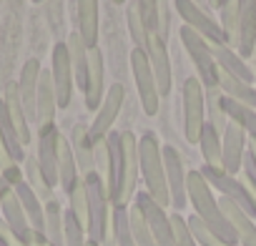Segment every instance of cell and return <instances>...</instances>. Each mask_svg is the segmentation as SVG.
Listing matches in <instances>:
<instances>
[{
    "label": "cell",
    "mask_w": 256,
    "mask_h": 246,
    "mask_svg": "<svg viewBox=\"0 0 256 246\" xmlns=\"http://www.w3.org/2000/svg\"><path fill=\"white\" fill-rule=\"evenodd\" d=\"M138 141L131 131H110L106 136V188L113 206H128L136 196Z\"/></svg>",
    "instance_id": "cell-1"
},
{
    "label": "cell",
    "mask_w": 256,
    "mask_h": 246,
    "mask_svg": "<svg viewBox=\"0 0 256 246\" xmlns=\"http://www.w3.org/2000/svg\"><path fill=\"white\" fill-rule=\"evenodd\" d=\"M186 194H188V201L194 206V214L206 224V228L211 234H216L226 246H238L236 231L231 228L226 214L221 211V206H218V201L214 196V188L206 184V178L201 176L198 168L186 174Z\"/></svg>",
    "instance_id": "cell-2"
},
{
    "label": "cell",
    "mask_w": 256,
    "mask_h": 246,
    "mask_svg": "<svg viewBox=\"0 0 256 246\" xmlns=\"http://www.w3.org/2000/svg\"><path fill=\"white\" fill-rule=\"evenodd\" d=\"M138 168L146 184V194L161 206H171L168 184H166V168H164V148L156 138V134L146 131L138 138Z\"/></svg>",
    "instance_id": "cell-3"
},
{
    "label": "cell",
    "mask_w": 256,
    "mask_h": 246,
    "mask_svg": "<svg viewBox=\"0 0 256 246\" xmlns=\"http://www.w3.org/2000/svg\"><path fill=\"white\" fill-rule=\"evenodd\" d=\"M83 186L88 196L86 234H88V241H96L100 246L110 236V198H108L106 178L100 176V171H90L83 176Z\"/></svg>",
    "instance_id": "cell-4"
},
{
    "label": "cell",
    "mask_w": 256,
    "mask_h": 246,
    "mask_svg": "<svg viewBox=\"0 0 256 246\" xmlns=\"http://www.w3.org/2000/svg\"><path fill=\"white\" fill-rule=\"evenodd\" d=\"M178 38L191 58V63L196 66V78L201 80L204 90H214L218 88V66L214 60V53H211V46L188 26H181L178 30Z\"/></svg>",
    "instance_id": "cell-5"
},
{
    "label": "cell",
    "mask_w": 256,
    "mask_h": 246,
    "mask_svg": "<svg viewBox=\"0 0 256 246\" xmlns=\"http://www.w3.org/2000/svg\"><path fill=\"white\" fill-rule=\"evenodd\" d=\"M198 171L211 188L221 191L224 198H231L241 211H246L251 218H256V196L251 194V188L246 184H241L236 176H228L224 168H214V166H206V164Z\"/></svg>",
    "instance_id": "cell-6"
},
{
    "label": "cell",
    "mask_w": 256,
    "mask_h": 246,
    "mask_svg": "<svg viewBox=\"0 0 256 246\" xmlns=\"http://www.w3.org/2000/svg\"><path fill=\"white\" fill-rule=\"evenodd\" d=\"M184 136L188 144H198L206 123V90L196 76L184 80Z\"/></svg>",
    "instance_id": "cell-7"
},
{
    "label": "cell",
    "mask_w": 256,
    "mask_h": 246,
    "mask_svg": "<svg viewBox=\"0 0 256 246\" xmlns=\"http://www.w3.org/2000/svg\"><path fill=\"white\" fill-rule=\"evenodd\" d=\"M131 70H134V83H136V90H138L144 113L146 116H156L158 113V106H161V96H158L156 78H154V70H151V63H148L146 50H141V48H134L131 50Z\"/></svg>",
    "instance_id": "cell-8"
},
{
    "label": "cell",
    "mask_w": 256,
    "mask_h": 246,
    "mask_svg": "<svg viewBox=\"0 0 256 246\" xmlns=\"http://www.w3.org/2000/svg\"><path fill=\"white\" fill-rule=\"evenodd\" d=\"M176 13L181 16L184 26L194 28L208 46H226L221 26H216V20L196 3V0H176Z\"/></svg>",
    "instance_id": "cell-9"
},
{
    "label": "cell",
    "mask_w": 256,
    "mask_h": 246,
    "mask_svg": "<svg viewBox=\"0 0 256 246\" xmlns=\"http://www.w3.org/2000/svg\"><path fill=\"white\" fill-rule=\"evenodd\" d=\"M123 100H126V88H123L120 83H113V86L106 90L103 103L98 106L96 118H93L90 128H88V134H90V141H93V144L106 141V136L110 134L113 123H116V118H118V113H120V108H123Z\"/></svg>",
    "instance_id": "cell-10"
},
{
    "label": "cell",
    "mask_w": 256,
    "mask_h": 246,
    "mask_svg": "<svg viewBox=\"0 0 256 246\" xmlns=\"http://www.w3.org/2000/svg\"><path fill=\"white\" fill-rule=\"evenodd\" d=\"M50 78H53V88H56V103L58 108H68L70 98H73V66H70V56H68V46L66 43H56L53 53H50Z\"/></svg>",
    "instance_id": "cell-11"
},
{
    "label": "cell",
    "mask_w": 256,
    "mask_h": 246,
    "mask_svg": "<svg viewBox=\"0 0 256 246\" xmlns=\"http://www.w3.org/2000/svg\"><path fill=\"white\" fill-rule=\"evenodd\" d=\"M136 206L141 208L151 236L156 241V246H174V228H171V216L166 214V208H161L146 191H136Z\"/></svg>",
    "instance_id": "cell-12"
},
{
    "label": "cell",
    "mask_w": 256,
    "mask_h": 246,
    "mask_svg": "<svg viewBox=\"0 0 256 246\" xmlns=\"http://www.w3.org/2000/svg\"><path fill=\"white\" fill-rule=\"evenodd\" d=\"M0 208H3V218H6V224H8V228H10L18 246H40V241H38V236H36V231H33V226H30L16 191L6 194V198L0 201Z\"/></svg>",
    "instance_id": "cell-13"
},
{
    "label": "cell",
    "mask_w": 256,
    "mask_h": 246,
    "mask_svg": "<svg viewBox=\"0 0 256 246\" xmlns=\"http://www.w3.org/2000/svg\"><path fill=\"white\" fill-rule=\"evenodd\" d=\"M58 144H60V131L56 123L38 128V154L36 161L50 186L58 184Z\"/></svg>",
    "instance_id": "cell-14"
},
{
    "label": "cell",
    "mask_w": 256,
    "mask_h": 246,
    "mask_svg": "<svg viewBox=\"0 0 256 246\" xmlns=\"http://www.w3.org/2000/svg\"><path fill=\"white\" fill-rule=\"evenodd\" d=\"M164 168H166V184H168V196L171 206L181 211L188 201L186 194V171H184V158L174 146H164Z\"/></svg>",
    "instance_id": "cell-15"
},
{
    "label": "cell",
    "mask_w": 256,
    "mask_h": 246,
    "mask_svg": "<svg viewBox=\"0 0 256 246\" xmlns=\"http://www.w3.org/2000/svg\"><path fill=\"white\" fill-rule=\"evenodd\" d=\"M246 144H248V136L244 134V128L228 120V126L221 136V168L228 176H236V171H241L244 156H246Z\"/></svg>",
    "instance_id": "cell-16"
},
{
    "label": "cell",
    "mask_w": 256,
    "mask_h": 246,
    "mask_svg": "<svg viewBox=\"0 0 256 246\" xmlns=\"http://www.w3.org/2000/svg\"><path fill=\"white\" fill-rule=\"evenodd\" d=\"M146 56H148L154 78H156L158 96H168L171 93V83H174V70H171V58H168V50H166V40H161L156 33H151Z\"/></svg>",
    "instance_id": "cell-17"
},
{
    "label": "cell",
    "mask_w": 256,
    "mask_h": 246,
    "mask_svg": "<svg viewBox=\"0 0 256 246\" xmlns=\"http://www.w3.org/2000/svg\"><path fill=\"white\" fill-rule=\"evenodd\" d=\"M236 50L241 58H251L256 53V0H238Z\"/></svg>",
    "instance_id": "cell-18"
},
{
    "label": "cell",
    "mask_w": 256,
    "mask_h": 246,
    "mask_svg": "<svg viewBox=\"0 0 256 246\" xmlns=\"http://www.w3.org/2000/svg\"><path fill=\"white\" fill-rule=\"evenodd\" d=\"M106 63H103V53L98 48L90 50L88 56V78H86V88H83V96H86V106L90 110H98V106L103 103V96H106Z\"/></svg>",
    "instance_id": "cell-19"
},
{
    "label": "cell",
    "mask_w": 256,
    "mask_h": 246,
    "mask_svg": "<svg viewBox=\"0 0 256 246\" xmlns=\"http://www.w3.org/2000/svg\"><path fill=\"white\" fill-rule=\"evenodd\" d=\"M40 60L30 58L26 60L20 78H18V93H20V103L26 108V116L30 123H36V100H38V80H40Z\"/></svg>",
    "instance_id": "cell-20"
},
{
    "label": "cell",
    "mask_w": 256,
    "mask_h": 246,
    "mask_svg": "<svg viewBox=\"0 0 256 246\" xmlns=\"http://www.w3.org/2000/svg\"><path fill=\"white\" fill-rule=\"evenodd\" d=\"M218 206H221V211L226 214L231 228L236 231L238 246H256V224H254V218H251L246 211H241L231 198H224V196H221V198H218Z\"/></svg>",
    "instance_id": "cell-21"
},
{
    "label": "cell",
    "mask_w": 256,
    "mask_h": 246,
    "mask_svg": "<svg viewBox=\"0 0 256 246\" xmlns=\"http://www.w3.org/2000/svg\"><path fill=\"white\" fill-rule=\"evenodd\" d=\"M56 88H53V78L50 70H40V80H38V100H36V126H50L56 123Z\"/></svg>",
    "instance_id": "cell-22"
},
{
    "label": "cell",
    "mask_w": 256,
    "mask_h": 246,
    "mask_svg": "<svg viewBox=\"0 0 256 246\" xmlns=\"http://www.w3.org/2000/svg\"><path fill=\"white\" fill-rule=\"evenodd\" d=\"M76 20H78V36L83 38L86 48H98V0H76Z\"/></svg>",
    "instance_id": "cell-23"
},
{
    "label": "cell",
    "mask_w": 256,
    "mask_h": 246,
    "mask_svg": "<svg viewBox=\"0 0 256 246\" xmlns=\"http://www.w3.org/2000/svg\"><path fill=\"white\" fill-rule=\"evenodd\" d=\"M3 100H6V106H8V116H10L13 126H16V134H18L20 144H23V146H28L33 136H30V120H28V116H26V108H23V103H20L18 83H10V86L6 88V96H3Z\"/></svg>",
    "instance_id": "cell-24"
},
{
    "label": "cell",
    "mask_w": 256,
    "mask_h": 246,
    "mask_svg": "<svg viewBox=\"0 0 256 246\" xmlns=\"http://www.w3.org/2000/svg\"><path fill=\"white\" fill-rule=\"evenodd\" d=\"M211 53H214V60H216V66H218L221 73H228V76H234V78H238L244 83H251L254 80V70L228 46H211Z\"/></svg>",
    "instance_id": "cell-25"
},
{
    "label": "cell",
    "mask_w": 256,
    "mask_h": 246,
    "mask_svg": "<svg viewBox=\"0 0 256 246\" xmlns=\"http://www.w3.org/2000/svg\"><path fill=\"white\" fill-rule=\"evenodd\" d=\"M0 144H3V148H6V154L13 164L26 161V146L20 144V138L16 134V126L8 116V106H6L3 98H0Z\"/></svg>",
    "instance_id": "cell-26"
},
{
    "label": "cell",
    "mask_w": 256,
    "mask_h": 246,
    "mask_svg": "<svg viewBox=\"0 0 256 246\" xmlns=\"http://www.w3.org/2000/svg\"><path fill=\"white\" fill-rule=\"evenodd\" d=\"M70 148H73V156H76V166H78V174H90V171H98L96 168V154H93V141H90V134L86 126H76L73 128V141H70Z\"/></svg>",
    "instance_id": "cell-27"
},
{
    "label": "cell",
    "mask_w": 256,
    "mask_h": 246,
    "mask_svg": "<svg viewBox=\"0 0 256 246\" xmlns=\"http://www.w3.org/2000/svg\"><path fill=\"white\" fill-rule=\"evenodd\" d=\"M80 178H83V176L78 174V166H76V156H73L70 141L60 136V144H58V184L63 186L66 194H70L73 186H76Z\"/></svg>",
    "instance_id": "cell-28"
},
{
    "label": "cell",
    "mask_w": 256,
    "mask_h": 246,
    "mask_svg": "<svg viewBox=\"0 0 256 246\" xmlns=\"http://www.w3.org/2000/svg\"><path fill=\"white\" fill-rule=\"evenodd\" d=\"M68 46V56H70V66H73V78H76V86L83 90L86 88V78H88V56L90 50L86 48L83 38L78 36V30H73L66 40Z\"/></svg>",
    "instance_id": "cell-29"
},
{
    "label": "cell",
    "mask_w": 256,
    "mask_h": 246,
    "mask_svg": "<svg viewBox=\"0 0 256 246\" xmlns=\"http://www.w3.org/2000/svg\"><path fill=\"white\" fill-rule=\"evenodd\" d=\"M218 88H221L224 96H228V98H234V100H238V103H246V106L256 108V88H254L251 83H244V80H238V78H234V76L218 70Z\"/></svg>",
    "instance_id": "cell-30"
},
{
    "label": "cell",
    "mask_w": 256,
    "mask_h": 246,
    "mask_svg": "<svg viewBox=\"0 0 256 246\" xmlns=\"http://www.w3.org/2000/svg\"><path fill=\"white\" fill-rule=\"evenodd\" d=\"M198 148H201V156H204V164L206 166L221 168V134L211 126L208 120L204 123V128H201Z\"/></svg>",
    "instance_id": "cell-31"
},
{
    "label": "cell",
    "mask_w": 256,
    "mask_h": 246,
    "mask_svg": "<svg viewBox=\"0 0 256 246\" xmlns=\"http://www.w3.org/2000/svg\"><path fill=\"white\" fill-rule=\"evenodd\" d=\"M110 236L116 246H138L128 221V206H113L110 208Z\"/></svg>",
    "instance_id": "cell-32"
},
{
    "label": "cell",
    "mask_w": 256,
    "mask_h": 246,
    "mask_svg": "<svg viewBox=\"0 0 256 246\" xmlns=\"http://www.w3.org/2000/svg\"><path fill=\"white\" fill-rule=\"evenodd\" d=\"M46 241H48V246H66L63 208H60V204L56 198L46 204Z\"/></svg>",
    "instance_id": "cell-33"
},
{
    "label": "cell",
    "mask_w": 256,
    "mask_h": 246,
    "mask_svg": "<svg viewBox=\"0 0 256 246\" xmlns=\"http://www.w3.org/2000/svg\"><path fill=\"white\" fill-rule=\"evenodd\" d=\"M26 181H28V186L36 191V196H38L43 204L53 201V186L46 181V176H43V171H40L36 156L26 158Z\"/></svg>",
    "instance_id": "cell-34"
},
{
    "label": "cell",
    "mask_w": 256,
    "mask_h": 246,
    "mask_svg": "<svg viewBox=\"0 0 256 246\" xmlns=\"http://www.w3.org/2000/svg\"><path fill=\"white\" fill-rule=\"evenodd\" d=\"M221 30H224V38H226V46H236V38H238V0H228L221 8Z\"/></svg>",
    "instance_id": "cell-35"
},
{
    "label": "cell",
    "mask_w": 256,
    "mask_h": 246,
    "mask_svg": "<svg viewBox=\"0 0 256 246\" xmlns=\"http://www.w3.org/2000/svg\"><path fill=\"white\" fill-rule=\"evenodd\" d=\"M126 23H128V33H131V38H134V48H141V50H146L148 48V30H146V26H144V20H141V13H138V8H136V3H131L126 8Z\"/></svg>",
    "instance_id": "cell-36"
},
{
    "label": "cell",
    "mask_w": 256,
    "mask_h": 246,
    "mask_svg": "<svg viewBox=\"0 0 256 246\" xmlns=\"http://www.w3.org/2000/svg\"><path fill=\"white\" fill-rule=\"evenodd\" d=\"M63 236H66V246H86L88 244L86 226L76 218V214L70 208L63 211Z\"/></svg>",
    "instance_id": "cell-37"
},
{
    "label": "cell",
    "mask_w": 256,
    "mask_h": 246,
    "mask_svg": "<svg viewBox=\"0 0 256 246\" xmlns=\"http://www.w3.org/2000/svg\"><path fill=\"white\" fill-rule=\"evenodd\" d=\"M128 221H131V231H134V238H136L138 246H156L151 228H148V224H146V218H144V214L136 204L128 208Z\"/></svg>",
    "instance_id": "cell-38"
},
{
    "label": "cell",
    "mask_w": 256,
    "mask_h": 246,
    "mask_svg": "<svg viewBox=\"0 0 256 246\" xmlns=\"http://www.w3.org/2000/svg\"><path fill=\"white\" fill-rule=\"evenodd\" d=\"M70 198V211L76 214V218L86 226L88 224V196H86V186H83V178L73 186V191L68 194Z\"/></svg>",
    "instance_id": "cell-39"
},
{
    "label": "cell",
    "mask_w": 256,
    "mask_h": 246,
    "mask_svg": "<svg viewBox=\"0 0 256 246\" xmlns=\"http://www.w3.org/2000/svg\"><path fill=\"white\" fill-rule=\"evenodd\" d=\"M186 221H188V228H191V234H194V238H196L198 246H226L216 234H211V231L206 228V224H204L196 214H194L191 218H186Z\"/></svg>",
    "instance_id": "cell-40"
},
{
    "label": "cell",
    "mask_w": 256,
    "mask_h": 246,
    "mask_svg": "<svg viewBox=\"0 0 256 246\" xmlns=\"http://www.w3.org/2000/svg\"><path fill=\"white\" fill-rule=\"evenodd\" d=\"M171 228H174V246H198L188 228V221L178 211L171 214Z\"/></svg>",
    "instance_id": "cell-41"
},
{
    "label": "cell",
    "mask_w": 256,
    "mask_h": 246,
    "mask_svg": "<svg viewBox=\"0 0 256 246\" xmlns=\"http://www.w3.org/2000/svg\"><path fill=\"white\" fill-rule=\"evenodd\" d=\"M158 3L161 0H136V8L141 13V20L146 26L148 33L156 30V23H158Z\"/></svg>",
    "instance_id": "cell-42"
},
{
    "label": "cell",
    "mask_w": 256,
    "mask_h": 246,
    "mask_svg": "<svg viewBox=\"0 0 256 246\" xmlns=\"http://www.w3.org/2000/svg\"><path fill=\"white\" fill-rule=\"evenodd\" d=\"M0 241H3L6 246H18L16 244V238H13V234H10V228H8V224H6V218L0 216Z\"/></svg>",
    "instance_id": "cell-43"
},
{
    "label": "cell",
    "mask_w": 256,
    "mask_h": 246,
    "mask_svg": "<svg viewBox=\"0 0 256 246\" xmlns=\"http://www.w3.org/2000/svg\"><path fill=\"white\" fill-rule=\"evenodd\" d=\"M8 166H13V161L8 158V154H6V148H3V144H0V174H3Z\"/></svg>",
    "instance_id": "cell-44"
},
{
    "label": "cell",
    "mask_w": 256,
    "mask_h": 246,
    "mask_svg": "<svg viewBox=\"0 0 256 246\" xmlns=\"http://www.w3.org/2000/svg\"><path fill=\"white\" fill-rule=\"evenodd\" d=\"M8 191H13V186H10V181L6 178V176H0V201H3L6 198V194Z\"/></svg>",
    "instance_id": "cell-45"
},
{
    "label": "cell",
    "mask_w": 256,
    "mask_h": 246,
    "mask_svg": "<svg viewBox=\"0 0 256 246\" xmlns=\"http://www.w3.org/2000/svg\"><path fill=\"white\" fill-rule=\"evenodd\" d=\"M246 151H248V154L254 156V161H256V141H248V144H246Z\"/></svg>",
    "instance_id": "cell-46"
},
{
    "label": "cell",
    "mask_w": 256,
    "mask_h": 246,
    "mask_svg": "<svg viewBox=\"0 0 256 246\" xmlns=\"http://www.w3.org/2000/svg\"><path fill=\"white\" fill-rule=\"evenodd\" d=\"M208 6L211 8H221V0H208Z\"/></svg>",
    "instance_id": "cell-47"
},
{
    "label": "cell",
    "mask_w": 256,
    "mask_h": 246,
    "mask_svg": "<svg viewBox=\"0 0 256 246\" xmlns=\"http://www.w3.org/2000/svg\"><path fill=\"white\" fill-rule=\"evenodd\" d=\"M113 3H116V6H123V3H126V0H113Z\"/></svg>",
    "instance_id": "cell-48"
},
{
    "label": "cell",
    "mask_w": 256,
    "mask_h": 246,
    "mask_svg": "<svg viewBox=\"0 0 256 246\" xmlns=\"http://www.w3.org/2000/svg\"><path fill=\"white\" fill-rule=\"evenodd\" d=\"M86 246H98V244H96V241H88V244H86Z\"/></svg>",
    "instance_id": "cell-49"
},
{
    "label": "cell",
    "mask_w": 256,
    "mask_h": 246,
    "mask_svg": "<svg viewBox=\"0 0 256 246\" xmlns=\"http://www.w3.org/2000/svg\"><path fill=\"white\" fill-rule=\"evenodd\" d=\"M224 3H228V0H221V6H224Z\"/></svg>",
    "instance_id": "cell-50"
},
{
    "label": "cell",
    "mask_w": 256,
    "mask_h": 246,
    "mask_svg": "<svg viewBox=\"0 0 256 246\" xmlns=\"http://www.w3.org/2000/svg\"><path fill=\"white\" fill-rule=\"evenodd\" d=\"M33 3H40V0H33Z\"/></svg>",
    "instance_id": "cell-51"
},
{
    "label": "cell",
    "mask_w": 256,
    "mask_h": 246,
    "mask_svg": "<svg viewBox=\"0 0 256 246\" xmlns=\"http://www.w3.org/2000/svg\"><path fill=\"white\" fill-rule=\"evenodd\" d=\"M196 3H198V6H201V0H196Z\"/></svg>",
    "instance_id": "cell-52"
},
{
    "label": "cell",
    "mask_w": 256,
    "mask_h": 246,
    "mask_svg": "<svg viewBox=\"0 0 256 246\" xmlns=\"http://www.w3.org/2000/svg\"><path fill=\"white\" fill-rule=\"evenodd\" d=\"M0 246H6V244H3V241H0Z\"/></svg>",
    "instance_id": "cell-53"
},
{
    "label": "cell",
    "mask_w": 256,
    "mask_h": 246,
    "mask_svg": "<svg viewBox=\"0 0 256 246\" xmlns=\"http://www.w3.org/2000/svg\"><path fill=\"white\" fill-rule=\"evenodd\" d=\"M254 58H256V53H254Z\"/></svg>",
    "instance_id": "cell-54"
}]
</instances>
